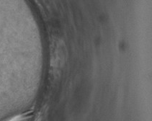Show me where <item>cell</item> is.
Instances as JSON below:
<instances>
[{
  "instance_id": "obj_1",
  "label": "cell",
  "mask_w": 152,
  "mask_h": 121,
  "mask_svg": "<svg viewBox=\"0 0 152 121\" xmlns=\"http://www.w3.org/2000/svg\"><path fill=\"white\" fill-rule=\"evenodd\" d=\"M29 119V117L27 115H18V116H16V117H13L12 119H11V120H8V121H27Z\"/></svg>"
}]
</instances>
